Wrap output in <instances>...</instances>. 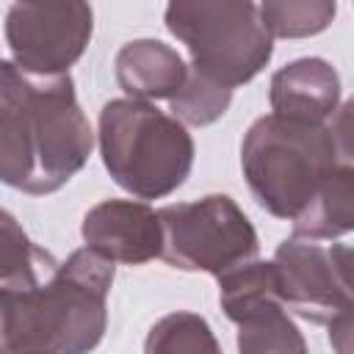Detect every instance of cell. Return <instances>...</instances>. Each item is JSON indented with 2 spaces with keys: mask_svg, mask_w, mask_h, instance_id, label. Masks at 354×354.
Listing matches in <instances>:
<instances>
[{
  "mask_svg": "<svg viewBox=\"0 0 354 354\" xmlns=\"http://www.w3.org/2000/svg\"><path fill=\"white\" fill-rule=\"evenodd\" d=\"M91 149L94 130L69 72L28 75L0 58V183L53 194L86 166Z\"/></svg>",
  "mask_w": 354,
  "mask_h": 354,
  "instance_id": "obj_1",
  "label": "cell"
},
{
  "mask_svg": "<svg viewBox=\"0 0 354 354\" xmlns=\"http://www.w3.org/2000/svg\"><path fill=\"white\" fill-rule=\"evenodd\" d=\"M113 277L116 263L83 246L41 282L0 288V351H91L108 326Z\"/></svg>",
  "mask_w": 354,
  "mask_h": 354,
  "instance_id": "obj_2",
  "label": "cell"
},
{
  "mask_svg": "<svg viewBox=\"0 0 354 354\" xmlns=\"http://www.w3.org/2000/svg\"><path fill=\"white\" fill-rule=\"evenodd\" d=\"M348 111L351 105L337 108L332 122L271 111L246 130L241 169L266 213L296 221L326 188L332 174L351 160Z\"/></svg>",
  "mask_w": 354,
  "mask_h": 354,
  "instance_id": "obj_3",
  "label": "cell"
},
{
  "mask_svg": "<svg viewBox=\"0 0 354 354\" xmlns=\"http://www.w3.org/2000/svg\"><path fill=\"white\" fill-rule=\"evenodd\" d=\"M100 155L119 188L138 199L174 194L194 166V138L185 124L147 100L119 97L100 111Z\"/></svg>",
  "mask_w": 354,
  "mask_h": 354,
  "instance_id": "obj_4",
  "label": "cell"
},
{
  "mask_svg": "<svg viewBox=\"0 0 354 354\" xmlns=\"http://www.w3.org/2000/svg\"><path fill=\"white\" fill-rule=\"evenodd\" d=\"M163 22L191 53V69L238 88L274 55L254 0H166Z\"/></svg>",
  "mask_w": 354,
  "mask_h": 354,
  "instance_id": "obj_5",
  "label": "cell"
},
{
  "mask_svg": "<svg viewBox=\"0 0 354 354\" xmlns=\"http://www.w3.org/2000/svg\"><path fill=\"white\" fill-rule=\"evenodd\" d=\"M160 257L180 271L224 274L260 252L249 216L227 194H207L158 210Z\"/></svg>",
  "mask_w": 354,
  "mask_h": 354,
  "instance_id": "obj_6",
  "label": "cell"
},
{
  "mask_svg": "<svg viewBox=\"0 0 354 354\" xmlns=\"http://www.w3.org/2000/svg\"><path fill=\"white\" fill-rule=\"evenodd\" d=\"M271 266L288 313L326 326L351 318V249L346 243L293 232L277 246Z\"/></svg>",
  "mask_w": 354,
  "mask_h": 354,
  "instance_id": "obj_7",
  "label": "cell"
},
{
  "mask_svg": "<svg viewBox=\"0 0 354 354\" xmlns=\"http://www.w3.org/2000/svg\"><path fill=\"white\" fill-rule=\"evenodd\" d=\"M94 33L88 0H14L6 14V44L28 75H64Z\"/></svg>",
  "mask_w": 354,
  "mask_h": 354,
  "instance_id": "obj_8",
  "label": "cell"
},
{
  "mask_svg": "<svg viewBox=\"0 0 354 354\" xmlns=\"http://www.w3.org/2000/svg\"><path fill=\"white\" fill-rule=\"evenodd\" d=\"M218 279V301L224 315L238 326V348L243 354H304L307 343L277 293L271 260H246Z\"/></svg>",
  "mask_w": 354,
  "mask_h": 354,
  "instance_id": "obj_9",
  "label": "cell"
},
{
  "mask_svg": "<svg viewBox=\"0 0 354 354\" xmlns=\"http://www.w3.org/2000/svg\"><path fill=\"white\" fill-rule=\"evenodd\" d=\"M80 235L113 263L144 266L160 257V221L147 202L105 199L83 216Z\"/></svg>",
  "mask_w": 354,
  "mask_h": 354,
  "instance_id": "obj_10",
  "label": "cell"
},
{
  "mask_svg": "<svg viewBox=\"0 0 354 354\" xmlns=\"http://www.w3.org/2000/svg\"><path fill=\"white\" fill-rule=\"evenodd\" d=\"M274 113L329 122L340 108V75L324 58H296L271 75Z\"/></svg>",
  "mask_w": 354,
  "mask_h": 354,
  "instance_id": "obj_11",
  "label": "cell"
},
{
  "mask_svg": "<svg viewBox=\"0 0 354 354\" xmlns=\"http://www.w3.org/2000/svg\"><path fill=\"white\" fill-rule=\"evenodd\" d=\"M119 88L133 100H171L177 88L185 83L188 66L183 55L158 41V39H136L127 41L113 61Z\"/></svg>",
  "mask_w": 354,
  "mask_h": 354,
  "instance_id": "obj_12",
  "label": "cell"
},
{
  "mask_svg": "<svg viewBox=\"0 0 354 354\" xmlns=\"http://www.w3.org/2000/svg\"><path fill=\"white\" fill-rule=\"evenodd\" d=\"M354 230V166L343 163L313 205L293 221V232L313 238H340Z\"/></svg>",
  "mask_w": 354,
  "mask_h": 354,
  "instance_id": "obj_13",
  "label": "cell"
},
{
  "mask_svg": "<svg viewBox=\"0 0 354 354\" xmlns=\"http://www.w3.org/2000/svg\"><path fill=\"white\" fill-rule=\"evenodd\" d=\"M58 263L50 252L36 246L22 224L0 207V288L36 285L41 271H53Z\"/></svg>",
  "mask_w": 354,
  "mask_h": 354,
  "instance_id": "obj_14",
  "label": "cell"
},
{
  "mask_svg": "<svg viewBox=\"0 0 354 354\" xmlns=\"http://www.w3.org/2000/svg\"><path fill=\"white\" fill-rule=\"evenodd\" d=\"M257 11L271 39H307L332 25L337 0H260Z\"/></svg>",
  "mask_w": 354,
  "mask_h": 354,
  "instance_id": "obj_15",
  "label": "cell"
},
{
  "mask_svg": "<svg viewBox=\"0 0 354 354\" xmlns=\"http://www.w3.org/2000/svg\"><path fill=\"white\" fill-rule=\"evenodd\" d=\"M230 102H232V88L210 80L207 75H202L196 69H188L185 83L169 100V111L183 124L205 127V124H213L216 119H221L227 113Z\"/></svg>",
  "mask_w": 354,
  "mask_h": 354,
  "instance_id": "obj_16",
  "label": "cell"
},
{
  "mask_svg": "<svg viewBox=\"0 0 354 354\" xmlns=\"http://www.w3.org/2000/svg\"><path fill=\"white\" fill-rule=\"evenodd\" d=\"M147 354H194V351H218V343L202 315L171 313L160 318L144 343Z\"/></svg>",
  "mask_w": 354,
  "mask_h": 354,
  "instance_id": "obj_17",
  "label": "cell"
}]
</instances>
